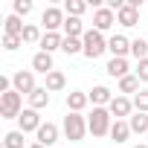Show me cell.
I'll return each mask as SVG.
<instances>
[{
  "label": "cell",
  "mask_w": 148,
  "mask_h": 148,
  "mask_svg": "<svg viewBox=\"0 0 148 148\" xmlns=\"http://www.w3.org/2000/svg\"><path fill=\"white\" fill-rule=\"evenodd\" d=\"M35 142H41L44 148H47V145H55V142H58V125H55V122H44V125L38 128V134H35Z\"/></svg>",
  "instance_id": "obj_11"
},
{
  "label": "cell",
  "mask_w": 148,
  "mask_h": 148,
  "mask_svg": "<svg viewBox=\"0 0 148 148\" xmlns=\"http://www.w3.org/2000/svg\"><path fill=\"white\" fill-rule=\"evenodd\" d=\"M12 9H15V15H18V18H26V15L32 12V0H15Z\"/></svg>",
  "instance_id": "obj_31"
},
{
  "label": "cell",
  "mask_w": 148,
  "mask_h": 148,
  "mask_svg": "<svg viewBox=\"0 0 148 148\" xmlns=\"http://www.w3.org/2000/svg\"><path fill=\"white\" fill-rule=\"evenodd\" d=\"M87 105H90V96L87 93H82V90H70L67 93V110L70 113H82Z\"/></svg>",
  "instance_id": "obj_13"
},
{
  "label": "cell",
  "mask_w": 148,
  "mask_h": 148,
  "mask_svg": "<svg viewBox=\"0 0 148 148\" xmlns=\"http://www.w3.org/2000/svg\"><path fill=\"white\" fill-rule=\"evenodd\" d=\"M3 148H23V131H9L3 136Z\"/></svg>",
  "instance_id": "obj_28"
},
{
  "label": "cell",
  "mask_w": 148,
  "mask_h": 148,
  "mask_svg": "<svg viewBox=\"0 0 148 148\" xmlns=\"http://www.w3.org/2000/svg\"><path fill=\"white\" fill-rule=\"evenodd\" d=\"M128 70H131V67H128V58H110L108 67H105V73H108V76H113V79H125V76H131Z\"/></svg>",
  "instance_id": "obj_18"
},
{
  "label": "cell",
  "mask_w": 148,
  "mask_h": 148,
  "mask_svg": "<svg viewBox=\"0 0 148 148\" xmlns=\"http://www.w3.org/2000/svg\"><path fill=\"white\" fill-rule=\"evenodd\" d=\"M21 44H23L21 35H3V49H6V52H15Z\"/></svg>",
  "instance_id": "obj_32"
},
{
  "label": "cell",
  "mask_w": 148,
  "mask_h": 148,
  "mask_svg": "<svg viewBox=\"0 0 148 148\" xmlns=\"http://www.w3.org/2000/svg\"><path fill=\"white\" fill-rule=\"evenodd\" d=\"M35 73L32 70H18V73H12V90H18L21 96H29V93H35Z\"/></svg>",
  "instance_id": "obj_5"
},
{
  "label": "cell",
  "mask_w": 148,
  "mask_h": 148,
  "mask_svg": "<svg viewBox=\"0 0 148 148\" xmlns=\"http://www.w3.org/2000/svg\"><path fill=\"white\" fill-rule=\"evenodd\" d=\"M26 99H29V108L32 110H41V108L49 105V90L47 87H35V93H29Z\"/></svg>",
  "instance_id": "obj_20"
},
{
  "label": "cell",
  "mask_w": 148,
  "mask_h": 148,
  "mask_svg": "<svg viewBox=\"0 0 148 148\" xmlns=\"http://www.w3.org/2000/svg\"><path fill=\"white\" fill-rule=\"evenodd\" d=\"M64 21H67V12L58 9V6H47L44 15H41V23H44L47 32H58V29H64Z\"/></svg>",
  "instance_id": "obj_6"
},
{
  "label": "cell",
  "mask_w": 148,
  "mask_h": 148,
  "mask_svg": "<svg viewBox=\"0 0 148 148\" xmlns=\"http://www.w3.org/2000/svg\"><path fill=\"white\" fill-rule=\"evenodd\" d=\"M87 96H90L93 108H108V105L113 102V93H110V87H105V84H96Z\"/></svg>",
  "instance_id": "obj_14"
},
{
  "label": "cell",
  "mask_w": 148,
  "mask_h": 148,
  "mask_svg": "<svg viewBox=\"0 0 148 148\" xmlns=\"http://www.w3.org/2000/svg\"><path fill=\"white\" fill-rule=\"evenodd\" d=\"M134 76H136L139 82H145V84H148V58H145V61H136V70H134Z\"/></svg>",
  "instance_id": "obj_33"
},
{
  "label": "cell",
  "mask_w": 148,
  "mask_h": 148,
  "mask_svg": "<svg viewBox=\"0 0 148 148\" xmlns=\"http://www.w3.org/2000/svg\"><path fill=\"white\" fill-rule=\"evenodd\" d=\"M29 148H44V145H41V142H32V145H29Z\"/></svg>",
  "instance_id": "obj_34"
},
{
  "label": "cell",
  "mask_w": 148,
  "mask_h": 148,
  "mask_svg": "<svg viewBox=\"0 0 148 148\" xmlns=\"http://www.w3.org/2000/svg\"><path fill=\"white\" fill-rule=\"evenodd\" d=\"M131 55L136 61H145L148 58V38H134L131 41Z\"/></svg>",
  "instance_id": "obj_24"
},
{
  "label": "cell",
  "mask_w": 148,
  "mask_h": 148,
  "mask_svg": "<svg viewBox=\"0 0 148 148\" xmlns=\"http://www.w3.org/2000/svg\"><path fill=\"white\" fill-rule=\"evenodd\" d=\"M38 47H41V52H49V55H52L55 49H61V47H64V35H61V32H47V35L41 38V44H38Z\"/></svg>",
  "instance_id": "obj_16"
},
{
  "label": "cell",
  "mask_w": 148,
  "mask_h": 148,
  "mask_svg": "<svg viewBox=\"0 0 148 148\" xmlns=\"http://www.w3.org/2000/svg\"><path fill=\"white\" fill-rule=\"evenodd\" d=\"M21 38H23V44H41V38H44V35H41V29H38L35 23H26V29H23V35H21Z\"/></svg>",
  "instance_id": "obj_27"
},
{
  "label": "cell",
  "mask_w": 148,
  "mask_h": 148,
  "mask_svg": "<svg viewBox=\"0 0 148 148\" xmlns=\"http://www.w3.org/2000/svg\"><path fill=\"white\" fill-rule=\"evenodd\" d=\"M21 113H23V96L18 90L0 93V116L3 119H18Z\"/></svg>",
  "instance_id": "obj_2"
},
{
  "label": "cell",
  "mask_w": 148,
  "mask_h": 148,
  "mask_svg": "<svg viewBox=\"0 0 148 148\" xmlns=\"http://www.w3.org/2000/svg\"><path fill=\"white\" fill-rule=\"evenodd\" d=\"M84 23H82V18H70L67 15V21H64V38H84Z\"/></svg>",
  "instance_id": "obj_19"
},
{
  "label": "cell",
  "mask_w": 148,
  "mask_h": 148,
  "mask_svg": "<svg viewBox=\"0 0 148 148\" xmlns=\"http://www.w3.org/2000/svg\"><path fill=\"white\" fill-rule=\"evenodd\" d=\"M134 148H148V145H134Z\"/></svg>",
  "instance_id": "obj_35"
},
{
  "label": "cell",
  "mask_w": 148,
  "mask_h": 148,
  "mask_svg": "<svg viewBox=\"0 0 148 148\" xmlns=\"http://www.w3.org/2000/svg\"><path fill=\"white\" fill-rule=\"evenodd\" d=\"M134 110H139V113H148V90H139V93L134 96Z\"/></svg>",
  "instance_id": "obj_30"
},
{
  "label": "cell",
  "mask_w": 148,
  "mask_h": 148,
  "mask_svg": "<svg viewBox=\"0 0 148 148\" xmlns=\"http://www.w3.org/2000/svg\"><path fill=\"white\" fill-rule=\"evenodd\" d=\"M113 23H116V12H110L108 6H99V9L93 12V29H96V32H102V35H105Z\"/></svg>",
  "instance_id": "obj_9"
},
{
  "label": "cell",
  "mask_w": 148,
  "mask_h": 148,
  "mask_svg": "<svg viewBox=\"0 0 148 148\" xmlns=\"http://www.w3.org/2000/svg\"><path fill=\"white\" fill-rule=\"evenodd\" d=\"M116 23L119 26H125V29H131V26H139V9H134V6H122L119 12H116Z\"/></svg>",
  "instance_id": "obj_12"
},
{
  "label": "cell",
  "mask_w": 148,
  "mask_h": 148,
  "mask_svg": "<svg viewBox=\"0 0 148 148\" xmlns=\"http://www.w3.org/2000/svg\"><path fill=\"white\" fill-rule=\"evenodd\" d=\"M64 12H67L70 18H82V15L87 12V3H84V0H67V3H64Z\"/></svg>",
  "instance_id": "obj_26"
},
{
  "label": "cell",
  "mask_w": 148,
  "mask_h": 148,
  "mask_svg": "<svg viewBox=\"0 0 148 148\" xmlns=\"http://www.w3.org/2000/svg\"><path fill=\"white\" fill-rule=\"evenodd\" d=\"M131 134H134V131H131L128 119H113V125H110V139H113V142H128Z\"/></svg>",
  "instance_id": "obj_17"
},
{
  "label": "cell",
  "mask_w": 148,
  "mask_h": 148,
  "mask_svg": "<svg viewBox=\"0 0 148 148\" xmlns=\"http://www.w3.org/2000/svg\"><path fill=\"white\" fill-rule=\"evenodd\" d=\"M82 44H84V52H82V55H87L90 61H96V58L108 49V38H105L102 32H96V29H87L84 38H82Z\"/></svg>",
  "instance_id": "obj_4"
},
{
  "label": "cell",
  "mask_w": 148,
  "mask_h": 148,
  "mask_svg": "<svg viewBox=\"0 0 148 148\" xmlns=\"http://www.w3.org/2000/svg\"><path fill=\"white\" fill-rule=\"evenodd\" d=\"M108 52H113V58H125V55H131V41L125 35H110L108 38Z\"/></svg>",
  "instance_id": "obj_10"
},
{
  "label": "cell",
  "mask_w": 148,
  "mask_h": 148,
  "mask_svg": "<svg viewBox=\"0 0 148 148\" xmlns=\"http://www.w3.org/2000/svg\"><path fill=\"white\" fill-rule=\"evenodd\" d=\"M41 125L44 122H41L38 110H32V108H23V113L18 116V131H23V134H38Z\"/></svg>",
  "instance_id": "obj_8"
},
{
  "label": "cell",
  "mask_w": 148,
  "mask_h": 148,
  "mask_svg": "<svg viewBox=\"0 0 148 148\" xmlns=\"http://www.w3.org/2000/svg\"><path fill=\"white\" fill-rule=\"evenodd\" d=\"M125 93H139V79L134 76V73H131V76H125V79H119V96H125Z\"/></svg>",
  "instance_id": "obj_23"
},
{
  "label": "cell",
  "mask_w": 148,
  "mask_h": 148,
  "mask_svg": "<svg viewBox=\"0 0 148 148\" xmlns=\"http://www.w3.org/2000/svg\"><path fill=\"white\" fill-rule=\"evenodd\" d=\"M23 29H26V23H23L18 15H9V18L3 21V35H23Z\"/></svg>",
  "instance_id": "obj_22"
},
{
  "label": "cell",
  "mask_w": 148,
  "mask_h": 148,
  "mask_svg": "<svg viewBox=\"0 0 148 148\" xmlns=\"http://www.w3.org/2000/svg\"><path fill=\"white\" fill-rule=\"evenodd\" d=\"M67 55H79V52H84V44H82V38H64V47H61Z\"/></svg>",
  "instance_id": "obj_29"
},
{
  "label": "cell",
  "mask_w": 148,
  "mask_h": 148,
  "mask_svg": "<svg viewBox=\"0 0 148 148\" xmlns=\"http://www.w3.org/2000/svg\"><path fill=\"white\" fill-rule=\"evenodd\" d=\"M52 70H55V67H52V55L38 49V52L32 55V73H44V76H49Z\"/></svg>",
  "instance_id": "obj_15"
},
{
  "label": "cell",
  "mask_w": 148,
  "mask_h": 148,
  "mask_svg": "<svg viewBox=\"0 0 148 148\" xmlns=\"http://www.w3.org/2000/svg\"><path fill=\"white\" fill-rule=\"evenodd\" d=\"M84 134H87V119L82 113H70L67 110V116H64V136L70 142H82Z\"/></svg>",
  "instance_id": "obj_3"
},
{
  "label": "cell",
  "mask_w": 148,
  "mask_h": 148,
  "mask_svg": "<svg viewBox=\"0 0 148 148\" xmlns=\"http://www.w3.org/2000/svg\"><path fill=\"white\" fill-rule=\"evenodd\" d=\"M49 93H58V90H64L67 87V76H64V73L61 70H52L49 73V76H47V84H44Z\"/></svg>",
  "instance_id": "obj_21"
},
{
  "label": "cell",
  "mask_w": 148,
  "mask_h": 148,
  "mask_svg": "<svg viewBox=\"0 0 148 148\" xmlns=\"http://www.w3.org/2000/svg\"><path fill=\"white\" fill-rule=\"evenodd\" d=\"M108 110H110L113 119H131V116H134V99H128V96H113V102L108 105Z\"/></svg>",
  "instance_id": "obj_7"
},
{
  "label": "cell",
  "mask_w": 148,
  "mask_h": 148,
  "mask_svg": "<svg viewBox=\"0 0 148 148\" xmlns=\"http://www.w3.org/2000/svg\"><path fill=\"white\" fill-rule=\"evenodd\" d=\"M128 125H131L134 134H145V131H148V113H139V110H136V113L128 119Z\"/></svg>",
  "instance_id": "obj_25"
},
{
  "label": "cell",
  "mask_w": 148,
  "mask_h": 148,
  "mask_svg": "<svg viewBox=\"0 0 148 148\" xmlns=\"http://www.w3.org/2000/svg\"><path fill=\"white\" fill-rule=\"evenodd\" d=\"M110 125H113V116L108 108H93L90 116H87V131L93 136H110Z\"/></svg>",
  "instance_id": "obj_1"
}]
</instances>
